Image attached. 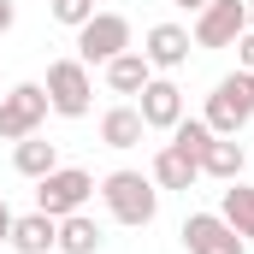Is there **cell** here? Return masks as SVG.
Wrapping results in <instances>:
<instances>
[{
  "mask_svg": "<svg viewBox=\"0 0 254 254\" xmlns=\"http://www.w3.org/2000/svg\"><path fill=\"white\" fill-rule=\"evenodd\" d=\"M42 89H48V107H54L60 119H83V113L95 107V77H89L83 60H54Z\"/></svg>",
  "mask_w": 254,
  "mask_h": 254,
  "instance_id": "obj_3",
  "label": "cell"
},
{
  "mask_svg": "<svg viewBox=\"0 0 254 254\" xmlns=\"http://www.w3.org/2000/svg\"><path fill=\"white\" fill-rule=\"evenodd\" d=\"M48 6H54V18H60V24H71V30L95 18V0H48Z\"/></svg>",
  "mask_w": 254,
  "mask_h": 254,
  "instance_id": "obj_20",
  "label": "cell"
},
{
  "mask_svg": "<svg viewBox=\"0 0 254 254\" xmlns=\"http://www.w3.org/2000/svg\"><path fill=\"white\" fill-rule=\"evenodd\" d=\"M12 18H18V6H12V0H0V36L12 30Z\"/></svg>",
  "mask_w": 254,
  "mask_h": 254,
  "instance_id": "obj_23",
  "label": "cell"
},
{
  "mask_svg": "<svg viewBox=\"0 0 254 254\" xmlns=\"http://www.w3.org/2000/svg\"><path fill=\"white\" fill-rule=\"evenodd\" d=\"M243 166H249V154H243V142H237V136H213V142L201 148V178L237 184V178H243Z\"/></svg>",
  "mask_w": 254,
  "mask_h": 254,
  "instance_id": "obj_11",
  "label": "cell"
},
{
  "mask_svg": "<svg viewBox=\"0 0 254 254\" xmlns=\"http://www.w3.org/2000/svg\"><path fill=\"white\" fill-rule=\"evenodd\" d=\"M101 71H107V89H113V95H142L148 77H154V65L142 60V48H125L119 60H107Z\"/></svg>",
  "mask_w": 254,
  "mask_h": 254,
  "instance_id": "obj_13",
  "label": "cell"
},
{
  "mask_svg": "<svg viewBox=\"0 0 254 254\" xmlns=\"http://www.w3.org/2000/svg\"><path fill=\"white\" fill-rule=\"evenodd\" d=\"M54 249H60V254H101V225H95L89 213H65Z\"/></svg>",
  "mask_w": 254,
  "mask_h": 254,
  "instance_id": "obj_17",
  "label": "cell"
},
{
  "mask_svg": "<svg viewBox=\"0 0 254 254\" xmlns=\"http://www.w3.org/2000/svg\"><path fill=\"white\" fill-rule=\"evenodd\" d=\"M201 119H207L213 136H237V130L254 119V71L237 65L231 77H219L213 95H207V113H201Z\"/></svg>",
  "mask_w": 254,
  "mask_h": 254,
  "instance_id": "obj_2",
  "label": "cell"
},
{
  "mask_svg": "<svg viewBox=\"0 0 254 254\" xmlns=\"http://www.w3.org/2000/svg\"><path fill=\"white\" fill-rule=\"evenodd\" d=\"M213 142V130H207V119H178L172 125V148H184L195 166H201V148Z\"/></svg>",
  "mask_w": 254,
  "mask_h": 254,
  "instance_id": "obj_19",
  "label": "cell"
},
{
  "mask_svg": "<svg viewBox=\"0 0 254 254\" xmlns=\"http://www.w3.org/2000/svg\"><path fill=\"white\" fill-rule=\"evenodd\" d=\"M184 249L190 254H243V237L219 213H190L184 219Z\"/></svg>",
  "mask_w": 254,
  "mask_h": 254,
  "instance_id": "obj_8",
  "label": "cell"
},
{
  "mask_svg": "<svg viewBox=\"0 0 254 254\" xmlns=\"http://www.w3.org/2000/svg\"><path fill=\"white\" fill-rule=\"evenodd\" d=\"M12 166H18V178H48L54 166H60V148L54 142H42V136H24V142H12Z\"/></svg>",
  "mask_w": 254,
  "mask_h": 254,
  "instance_id": "obj_16",
  "label": "cell"
},
{
  "mask_svg": "<svg viewBox=\"0 0 254 254\" xmlns=\"http://www.w3.org/2000/svg\"><path fill=\"white\" fill-rule=\"evenodd\" d=\"M89 195H95V178H89L83 166H54L48 178H36V207H42L48 219L83 213V207H89Z\"/></svg>",
  "mask_w": 254,
  "mask_h": 254,
  "instance_id": "obj_4",
  "label": "cell"
},
{
  "mask_svg": "<svg viewBox=\"0 0 254 254\" xmlns=\"http://www.w3.org/2000/svg\"><path fill=\"white\" fill-rule=\"evenodd\" d=\"M195 178H201V166H195L184 148L166 142V148L154 154V184H160V190H195Z\"/></svg>",
  "mask_w": 254,
  "mask_h": 254,
  "instance_id": "obj_15",
  "label": "cell"
},
{
  "mask_svg": "<svg viewBox=\"0 0 254 254\" xmlns=\"http://www.w3.org/2000/svg\"><path fill=\"white\" fill-rule=\"evenodd\" d=\"M136 113H142V125H148V130H172L178 119H184V89H178L172 77H148Z\"/></svg>",
  "mask_w": 254,
  "mask_h": 254,
  "instance_id": "obj_10",
  "label": "cell"
},
{
  "mask_svg": "<svg viewBox=\"0 0 254 254\" xmlns=\"http://www.w3.org/2000/svg\"><path fill=\"white\" fill-rule=\"evenodd\" d=\"M54 237H60V219H48V213L36 207V213H18V219H12V237H6V243L18 254H48Z\"/></svg>",
  "mask_w": 254,
  "mask_h": 254,
  "instance_id": "obj_12",
  "label": "cell"
},
{
  "mask_svg": "<svg viewBox=\"0 0 254 254\" xmlns=\"http://www.w3.org/2000/svg\"><path fill=\"white\" fill-rule=\"evenodd\" d=\"M249 30V0H207L195 12V48H237V36Z\"/></svg>",
  "mask_w": 254,
  "mask_h": 254,
  "instance_id": "obj_7",
  "label": "cell"
},
{
  "mask_svg": "<svg viewBox=\"0 0 254 254\" xmlns=\"http://www.w3.org/2000/svg\"><path fill=\"white\" fill-rule=\"evenodd\" d=\"M237 65H243V71H254V30H243V36H237Z\"/></svg>",
  "mask_w": 254,
  "mask_h": 254,
  "instance_id": "obj_21",
  "label": "cell"
},
{
  "mask_svg": "<svg viewBox=\"0 0 254 254\" xmlns=\"http://www.w3.org/2000/svg\"><path fill=\"white\" fill-rule=\"evenodd\" d=\"M178 6H184V12H201V6H207V0H178Z\"/></svg>",
  "mask_w": 254,
  "mask_h": 254,
  "instance_id": "obj_24",
  "label": "cell"
},
{
  "mask_svg": "<svg viewBox=\"0 0 254 254\" xmlns=\"http://www.w3.org/2000/svg\"><path fill=\"white\" fill-rule=\"evenodd\" d=\"M190 48L195 36L184 24H154L148 36H142V60L154 65V71H178V65H190Z\"/></svg>",
  "mask_w": 254,
  "mask_h": 254,
  "instance_id": "obj_9",
  "label": "cell"
},
{
  "mask_svg": "<svg viewBox=\"0 0 254 254\" xmlns=\"http://www.w3.org/2000/svg\"><path fill=\"white\" fill-rule=\"evenodd\" d=\"M48 89L42 83H12L6 95H0V136L6 142H24V136H36V130L48 125Z\"/></svg>",
  "mask_w": 254,
  "mask_h": 254,
  "instance_id": "obj_5",
  "label": "cell"
},
{
  "mask_svg": "<svg viewBox=\"0 0 254 254\" xmlns=\"http://www.w3.org/2000/svg\"><path fill=\"white\" fill-rule=\"evenodd\" d=\"M142 136H148V125H142L136 107H107V113H101V142H107V148H136Z\"/></svg>",
  "mask_w": 254,
  "mask_h": 254,
  "instance_id": "obj_18",
  "label": "cell"
},
{
  "mask_svg": "<svg viewBox=\"0 0 254 254\" xmlns=\"http://www.w3.org/2000/svg\"><path fill=\"white\" fill-rule=\"evenodd\" d=\"M101 201H107V213L119 219V225H154V213H160V184L154 178H142V172H107L101 178Z\"/></svg>",
  "mask_w": 254,
  "mask_h": 254,
  "instance_id": "obj_1",
  "label": "cell"
},
{
  "mask_svg": "<svg viewBox=\"0 0 254 254\" xmlns=\"http://www.w3.org/2000/svg\"><path fill=\"white\" fill-rule=\"evenodd\" d=\"M130 48V18L119 12H95L89 24H77V60L83 65H107Z\"/></svg>",
  "mask_w": 254,
  "mask_h": 254,
  "instance_id": "obj_6",
  "label": "cell"
},
{
  "mask_svg": "<svg viewBox=\"0 0 254 254\" xmlns=\"http://www.w3.org/2000/svg\"><path fill=\"white\" fill-rule=\"evenodd\" d=\"M219 219H225L243 243H254V184H243V178H237L231 190L219 195Z\"/></svg>",
  "mask_w": 254,
  "mask_h": 254,
  "instance_id": "obj_14",
  "label": "cell"
},
{
  "mask_svg": "<svg viewBox=\"0 0 254 254\" xmlns=\"http://www.w3.org/2000/svg\"><path fill=\"white\" fill-rule=\"evenodd\" d=\"M12 219H18V213H12V207H6V195H0V243L12 237Z\"/></svg>",
  "mask_w": 254,
  "mask_h": 254,
  "instance_id": "obj_22",
  "label": "cell"
},
{
  "mask_svg": "<svg viewBox=\"0 0 254 254\" xmlns=\"http://www.w3.org/2000/svg\"><path fill=\"white\" fill-rule=\"evenodd\" d=\"M249 30H254V0H249Z\"/></svg>",
  "mask_w": 254,
  "mask_h": 254,
  "instance_id": "obj_25",
  "label": "cell"
}]
</instances>
